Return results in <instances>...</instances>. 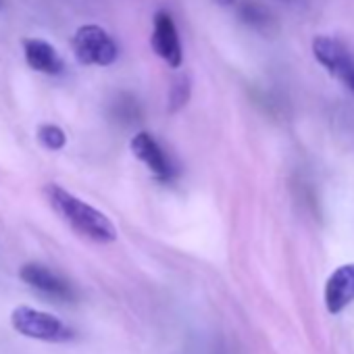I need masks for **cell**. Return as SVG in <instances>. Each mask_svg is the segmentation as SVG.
<instances>
[{
  "mask_svg": "<svg viewBox=\"0 0 354 354\" xmlns=\"http://www.w3.org/2000/svg\"><path fill=\"white\" fill-rule=\"evenodd\" d=\"M44 196L55 209V213L80 236L98 244H111L117 240V230L111 219L98 209L84 203L82 198H77L75 194L67 192L57 184H48L44 186Z\"/></svg>",
  "mask_w": 354,
  "mask_h": 354,
  "instance_id": "1",
  "label": "cell"
},
{
  "mask_svg": "<svg viewBox=\"0 0 354 354\" xmlns=\"http://www.w3.org/2000/svg\"><path fill=\"white\" fill-rule=\"evenodd\" d=\"M73 55L80 65L109 67L119 57V46L100 26H82L71 40Z\"/></svg>",
  "mask_w": 354,
  "mask_h": 354,
  "instance_id": "2",
  "label": "cell"
},
{
  "mask_svg": "<svg viewBox=\"0 0 354 354\" xmlns=\"http://www.w3.org/2000/svg\"><path fill=\"white\" fill-rule=\"evenodd\" d=\"M11 325L17 333L42 342H67L73 337V331L59 317L26 304L17 306L11 313Z\"/></svg>",
  "mask_w": 354,
  "mask_h": 354,
  "instance_id": "3",
  "label": "cell"
},
{
  "mask_svg": "<svg viewBox=\"0 0 354 354\" xmlns=\"http://www.w3.org/2000/svg\"><path fill=\"white\" fill-rule=\"evenodd\" d=\"M152 50L173 69H177L184 63V53H182V42L177 28L173 24V17L165 11H158L154 15V28H152V38H150Z\"/></svg>",
  "mask_w": 354,
  "mask_h": 354,
  "instance_id": "4",
  "label": "cell"
},
{
  "mask_svg": "<svg viewBox=\"0 0 354 354\" xmlns=\"http://www.w3.org/2000/svg\"><path fill=\"white\" fill-rule=\"evenodd\" d=\"M129 148L133 152V156H138L148 169L150 173L160 182H169L173 177V167L171 160L167 158L165 150L158 146V142L148 133V131H140L131 138Z\"/></svg>",
  "mask_w": 354,
  "mask_h": 354,
  "instance_id": "5",
  "label": "cell"
},
{
  "mask_svg": "<svg viewBox=\"0 0 354 354\" xmlns=\"http://www.w3.org/2000/svg\"><path fill=\"white\" fill-rule=\"evenodd\" d=\"M313 55L319 65L325 67L337 80H342L354 67V57L339 40L331 36H317L313 40Z\"/></svg>",
  "mask_w": 354,
  "mask_h": 354,
  "instance_id": "6",
  "label": "cell"
},
{
  "mask_svg": "<svg viewBox=\"0 0 354 354\" xmlns=\"http://www.w3.org/2000/svg\"><path fill=\"white\" fill-rule=\"evenodd\" d=\"M354 302V263L337 267L325 283V306L337 315Z\"/></svg>",
  "mask_w": 354,
  "mask_h": 354,
  "instance_id": "7",
  "label": "cell"
},
{
  "mask_svg": "<svg viewBox=\"0 0 354 354\" xmlns=\"http://www.w3.org/2000/svg\"><path fill=\"white\" fill-rule=\"evenodd\" d=\"M19 277H21L28 286H32V288H36V290H40V292H44V294H48V296H55V298H61V300L73 298L71 286H69L63 277H59L57 273H53L50 269H46L44 265L28 263V265L21 267Z\"/></svg>",
  "mask_w": 354,
  "mask_h": 354,
  "instance_id": "8",
  "label": "cell"
},
{
  "mask_svg": "<svg viewBox=\"0 0 354 354\" xmlns=\"http://www.w3.org/2000/svg\"><path fill=\"white\" fill-rule=\"evenodd\" d=\"M24 55H26V63L38 73L59 75L65 69V63H63L61 55L57 53V48L40 38H26Z\"/></svg>",
  "mask_w": 354,
  "mask_h": 354,
  "instance_id": "9",
  "label": "cell"
},
{
  "mask_svg": "<svg viewBox=\"0 0 354 354\" xmlns=\"http://www.w3.org/2000/svg\"><path fill=\"white\" fill-rule=\"evenodd\" d=\"M238 13L242 21L254 30H265L271 26V13L263 5H259L257 0H242L238 5Z\"/></svg>",
  "mask_w": 354,
  "mask_h": 354,
  "instance_id": "10",
  "label": "cell"
},
{
  "mask_svg": "<svg viewBox=\"0 0 354 354\" xmlns=\"http://www.w3.org/2000/svg\"><path fill=\"white\" fill-rule=\"evenodd\" d=\"M38 140L48 150H61L67 144L65 131L59 125H53V123H44V125L38 127Z\"/></svg>",
  "mask_w": 354,
  "mask_h": 354,
  "instance_id": "11",
  "label": "cell"
},
{
  "mask_svg": "<svg viewBox=\"0 0 354 354\" xmlns=\"http://www.w3.org/2000/svg\"><path fill=\"white\" fill-rule=\"evenodd\" d=\"M190 98V82L186 77H177L171 86V94H169V111L175 113L180 111Z\"/></svg>",
  "mask_w": 354,
  "mask_h": 354,
  "instance_id": "12",
  "label": "cell"
},
{
  "mask_svg": "<svg viewBox=\"0 0 354 354\" xmlns=\"http://www.w3.org/2000/svg\"><path fill=\"white\" fill-rule=\"evenodd\" d=\"M342 82H344V84H346V86H348V88L354 92V67H352V69H350V71H348V73L342 77Z\"/></svg>",
  "mask_w": 354,
  "mask_h": 354,
  "instance_id": "13",
  "label": "cell"
},
{
  "mask_svg": "<svg viewBox=\"0 0 354 354\" xmlns=\"http://www.w3.org/2000/svg\"><path fill=\"white\" fill-rule=\"evenodd\" d=\"M215 3H217V5H223V7H227V5H234L236 0H215Z\"/></svg>",
  "mask_w": 354,
  "mask_h": 354,
  "instance_id": "14",
  "label": "cell"
}]
</instances>
